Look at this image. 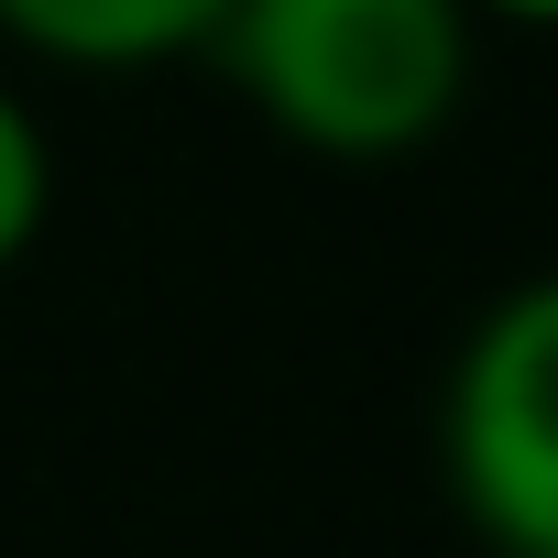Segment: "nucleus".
<instances>
[{
	"mask_svg": "<svg viewBox=\"0 0 558 558\" xmlns=\"http://www.w3.org/2000/svg\"><path fill=\"white\" fill-rule=\"evenodd\" d=\"M438 460L493 558H558V296L514 286L449 362Z\"/></svg>",
	"mask_w": 558,
	"mask_h": 558,
	"instance_id": "obj_2",
	"label": "nucleus"
},
{
	"mask_svg": "<svg viewBox=\"0 0 558 558\" xmlns=\"http://www.w3.org/2000/svg\"><path fill=\"white\" fill-rule=\"evenodd\" d=\"M230 0H0V34L56 66H165L208 56Z\"/></svg>",
	"mask_w": 558,
	"mask_h": 558,
	"instance_id": "obj_3",
	"label": "nucleus"
},
{
	"mask_svg": "<svg viewBox=\"0 0 558 558\" xmlns=\"http://www.w3.org/2000/svg\"><path fill=\"white\" fill-rule=\"evenodd\" d=\"M45 208H56V143H45V121L12 88H0V274L34 252Z\"/></svg>",
	"mask_w": 558,
	"mask_h": 558,
	"instance_id": "obj_4",
	"label": "nucleus"
},
{
	"mask_svg": "<svg viewBox=\"0 0 558 558\" xmlns=\"http://www.w3.org/2000/svg\"><path fill=\"white\" fill-rule=\"evenodd\" d=\"M482 12H493V23H547L558 0H471V23H482Z\"/></svg>",
	"mask_w": 558,
	"mask_h": 558,
	"instance_id": "obj_5",
	"label": "nucleus"
},
{
	"mask_svg": "<svg viewBox=\"0 0 558 558\" xmlns=\"http://www.w3.org/2000/svg\"><path fill=\"white\" fill-rule=\"evenodd\" d=\"M219 77L307 154H416L471 88V0H230Z\"/></svg>",
	"mask_w": 558,
	"mask_h": 558,
	"instance_id": "obj_1",
	"label": "nucleus"
}]
</instances>
